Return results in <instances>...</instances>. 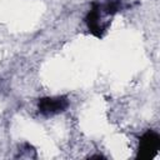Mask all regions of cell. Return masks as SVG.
<instances>
[{
	"label": "cell",
	"mask_w": 160,
	"mask_h": 160,
	"mask_svg": "<svg viewBox=\"0 0 160 160\" xmlns=\"http://www.w3.org/2000/svg\"><path fill=\"white\" fill-rule=\"evenodd\" d=\"M121 9V0H108L106 4L102 6V10L108 15H114Z\"/></svg>",
	"instance_id": "4"
},
{
	"label": "cell",
	"mask_w": 160,
	"mask_h": 160,
	"mask_svg": "<svg viewBox=\"0 0 160 160\" xmlns=\"http://www.w3.org/2000/svg\"><path fill=\"white\" fill-rule=\"evenodd\" d=\"M100 10H101V5L98 2H92L90 11L85 16V24H86L89 31L98 38H101L102 32L105 30V28L101 25V20H100Z\"/></svg>",
	"instance_id": "3"
},
{
	"label": "cell",
	"mask_w": 160,
	"mask_h": 160,
	"mask_svg": "<svg viewBox=\"0 0 160 160\" xmlns=\"http://www.w3.org/2000/svg\"><path fill=\"white\" fill-rule=\"evenodd\" d=\"M159 148H160V136H159V134L152 131V130H149L140 138L138 156L141 158V159L152 158L158 152Z\"/></svg>",
	"instance_id": "1"
},
{
	"label": "cell",
	"mask_w": 160,
	"mask_h": 160,
	"mask_svg": "<svg viewBox=\"0 0 160 160\" xmlns=\"http://www.w3.org/2000/svg\"><path fill=\"white\" fill-rule=\"evenodd\" d=\"M69 100L66 96H48L41 98L38 102V109L44 115H55L68 109Z\"/></svg>",
	"instance_id": "2"
}]
</instances>
